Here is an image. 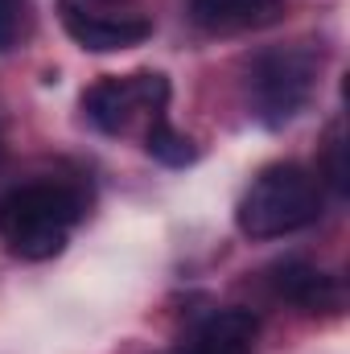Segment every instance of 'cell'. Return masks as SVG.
Wrapping results in <instances>:
<instances>
[{
  "label": "cell",
  "instance_id": "6da1fadb",
  "mask_svg": "<svg viewBox=\"0 0 350 354\" xmlns=\"http://www.w3.org/2000/svg\"><path fill=\"white\" fill-rule=\"evenodd\" d=\"M79 214L83 202L66 185H21L0 202V235L8 252L21 260H54L66 248Z\"/></svg>",
  "mask_w": 350,
  "mask_h": 354
},
{
  "label": "cell",
  "instance_id": "7a4b0ae2",
  "mask_svg": "<svg viewBox=\"0 0 350 354\" xmlns=\"http://www.w3.org/2000/svg\"><path fill=\"white\" fill-rule=\"evenodd\" d=\"M322 218V181L305 165H268L243 194L235 223L248 239H280Z\"/></svg>",
  "mask_w": 350,
  "mask_h": 354
},
{
  "label": "cell",
  "instance_id": "3957f363",
  "mask_svg": "<svg viewBox=\"0 0 350 354\" xmlns=\"http://www.w3.org/2000/svg\"><path fill=\"white\" fill-rule=\"evenodd\" d=\"M317 79V58L309 50H272L260 54L248 79V99H252V115L264 128H280L288 124L313 95Z\"/></svg>",
  "mask_w": 350,
  "mask_h": 354
},
{
  "label": "cell",
  "instance_id": "277c9868",
  "mask_svg": "<svg viewBox=\"0 0 350 354\" xmlns=\"http://www.w3.org/2000/svg\"><path fill=\"white\" fill-rule=\"evenodd\" d=\"M165 103H169V79L165 75H153V71L124 75V79L120 75H107V79H99L83 95V107H87L91 124L103 128V132H124L128 120L140 107H149L153 115H161Z\"/></svg>",
  "mask_w": 350,
  "mask_h": 354
},
{
  "label": "cell",
  "instance_id": "5b68a950",
  "mask_svg": "<svg viewBox=\"0 0 350 354\" xmlns=\"http://www.w3.org/2000/svg\"><path fill=\"white\" fill-rule=\"evenodd\" d=\"M58 17H62L66 33L83 50H91V54L132 50V46L149 41V33H153V21L149 17H136V12H95V8H83L79 0H62L58 4Z\"/></svg>",
  "mask_w": 350,
  "mask_h": 354
},
{
  "label": "cell",
  "instance_id": "8992f818",
  "mask_svg": "<svg viewBox=\"0 0 350 354\" xmlns=\"http://www.w3.org/2000/svg\"><path fill=\"white\" fill-rule=\"evenodd\" d=\"M185 12L206 33H252L284 21V0H185Z\"/></svg>",
  "mask_w": 350,
  "mask_h": 354
},
{
  "label": "cell",
  "instance_id": "52a82bcc",
  "mask_svg": "<svg viewBox=\"0 0 350 354\" xmlns=\"http://www.w3.org/2000/svg\"><path fill=\"white\" fill-rule=\"evenodd\" d=\"M272 288L276 297H284L288 305L305 309V313H330L338 309V284L334 276H326L322 268L305 264V260H284L272 268Z\"/></svg>",
  "mask_w": 350,
  "mask_h": 354
},
{
  "label": "cell",
  "instance_id": "ba28073f",
  "mask_svg": "<svg viewBox=\"0 0 350 354\" xmlns=\"http://www.w3.org/2000/svg\"><path fill=\"white\" fill-rule=\"evenodd\" d=\"M256 330H260V322L248 309H223V313L206 317L194 330L190 346H181L177 354H252Z\"/></svg>",
  "mask_w": 350,
  "mask_h": 354
},
{
  "label": "cell",
  "instance_id": "9c48e42d",
  "mask_svg": "<svg viewBox=\"0 0 350 354\" xmlns=\"http://www.w3.org/2000/svg\"><path fill=\"white\" fill-rule=\"evenodd\" d=\"M145 149H149L153 161H161V165H169V169H181V165H194V161H198L194 140H190L185 132H177L165 115H153V128H149V136H145Z\"/></svg>",
  "mask_w": 350,
  "mask_h": 354
},
{
  "label": "cell",
  "instance_id": "30bf717a",
  "mask_svg": "<svg viewBox=\"0 0 350 354\" xmlns=\"http://www.w3.org/2000/svg\"><path fill=\"white\" fill-rule=\"evenodd\" d=\"M29 25V0H0V54H8Z\"/></svg>",
  "mask_w": 350,
  "mask_h": 354
},
{
  "label": "cell",
  "instance_id": "8fae6325",
  "mask_svg": "<svg viewBox=\"0 0 350 354\" xmlns=\"http://www.w3.org/2000/svg\"><path fill=\"white\" fill-rule=\"evenodd\" d=\"M330 181L338 194H347V165H342V140H330Z\"/></svg>",
  "mask_w": 350,
  "mask_h": 354
},
{
  "label": "cell",
  "instance_id": "7c38bea8",
  "mask_svg": "<svg viewBox=\"0 0 350 354\" xmlns=\"http://www.w3.org/2000/svg\"><path fill=\"white\" fill-rule=\"evenodd\" d=\"M95 4H124V0H95Z\"/></svg>",
  "mask_w": 350,
  "mask_h": 354
},
{
  "label": "cell",
  "instance_id": "4fadbf2b",
  "mask_svg": "<svg viewBox=\"0 0 350 354\" xmlns=\"http://www.w3.org/2000/svg\"><path fill=\"white\" fill-rule=\"evenodd\" d=\"M0 161H4V145H0Z\"/></svg>",
  "mask_w": 350,
  "mask_h": 354
}]
</instances>
